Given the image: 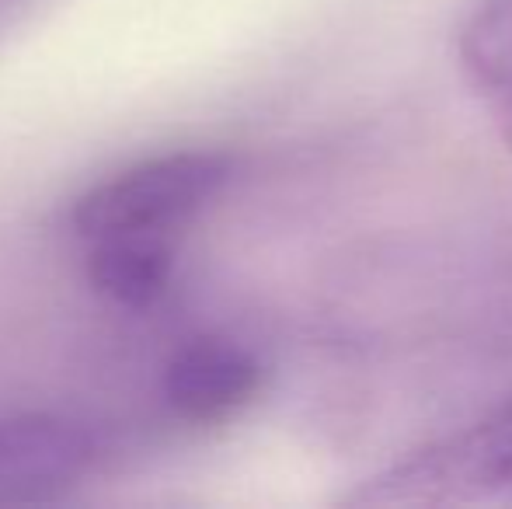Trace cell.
Returning <instances> with one entry per match:
<instances>
[{
    "label": "cell",
    "mask_w": 512,
    "mask_h": 509,
    "mask_svg": "<svg viewBox=\"0 0 512 509\" xmlns=\"http://www.w3.org/2000/svg\"><path fill=\"white\" fill-rule=\"evenodd\" d=\"M21 4H25V0H0V32H4V28L11 25Z\"/></svg>",
    "instance_id": "7"
},
{
    "label": "cell",
    "mask_w": 512,
    "mask_h": 509,
    "mask_svg": "<svg viewBox=\"0 0 512 509\" xmlns=\"http://www.w3.org/2000/svg\"><path fill=\"white\" fill-rule=\"evenodd\" d=\"M98 447L84 426L60 415L0 419V506L56 503L95 468Z\"/></svg>",
    "instance_id": "3"
},
{
    "label": "cell",
    "mask_w": 512,
    "mask_h": 509,
    "mask_svg": "<svg viewBox=\"0 0 512 509\" xmlns=\"http://www.w3.org/2000/svg\"><path fill=\"white\" fill-rule=\"evenodd\" d=\"M265 370L251 349L230 339H196L164 367V401L182 422L216 426L258 398Z\"/></svg>",
    "instance_id": "4"
},
{
    "label": "cell",
    "mask_w": 512,
    "mask_h": 509,
    "mask_svg": "<svg viewBox=\"0 0 512 509\" xmlns=\"http://www.w3.org/2000/svg\"><path fill=\"white\" fill-rule=\"evenodd\" d=\"M234 175V161L220 150H175L147 157L91 185L70 210L74 234L91 245L102 238H175L213 203Z\"/></svg>",
    "instance_id": "1"
},
{
    "label": "cell",
    "mask_w": 512,
    "mask_h": 509,
    "mask_svg": "<svg viewBox=\"0 0 512 509\" xmlns=\"http://www.w3.org/2000/svg\"><path fill=\"white\" fill-rule=\"evenodd\" d=\"M175 272V238H102L88 245V283L112 304L143 311L168 293Z\"/></svg>",
    "instance_id": "6"
},
{
    "label": "cell",
    "mask_w": 512,
    "mask_h": 509,
    "mask_svg": "<svg viewBox=\"0 0 512 509\" xmlns=\"http://www.w3.org/2000/svg\"><path fill=\"white\" fill-rule=\"evenodd\" d=\"M460 67L512 154V0H481L460 28Z\"/></svg>",
    "instance_id": "5"
},
{
    "label": "cell",
    "mask_w": 512,
    "mask_h": 509,
    "mask_svg": "<svg viewBox=\"0 0 512 509\" xmlns=\"http://www.w3.org/2000/svg\"><path fill=\"white\" fill-rule=\"evenodd\" d=\"M349 503L373 509L512 503V401L366 478Z\"/></svg>",
    "instance_id": "2"
}]
</instances>
